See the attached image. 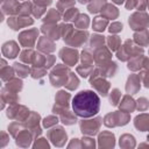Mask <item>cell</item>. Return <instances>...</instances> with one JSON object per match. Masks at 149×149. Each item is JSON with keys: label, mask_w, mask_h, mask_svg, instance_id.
<instances>
[{"label": "cell", "mask_w": 149, "mask_h": 149, "mask_svg": "<svg viewBox=\"0 0 149 149\" xmlns=\"http://www.w3.org/2000/svg\"><path fill=\"white\" fill-rule=\"evenodd\" d=\"M113 97L111 95V104L112 105H116V102H118V97L120 95L119 94V91L118 90H113Z\"/></svg>", "instance_id": "19"}, {"label": "cell", "mask_w": 149, "mask_h": 149, "mask_svg": "<svg viewBox=\"0 0 149 149\" xmlns=\"http://www.w3.org/2000/svg\"><path fill=\"white\" fill-rule=\"evenodd\" d=\"M77 14H78L77 8H71V9H69V10L64 14V20H65V21H71V20L74 19V16H76Z\"/></svg>", "instance_id": "15"}, {"label": "cell", "mask_w": 149, "mask_h": 149, "mask_svg": "<svg viewBox=\"0 0 149 149\" xmlns=\"http://www.w3.org/2000/svg\"><path fill=\"white\" fill-rule=\"evenodd\" d=\"M7 23L12 29L16 30V29H20L27 24H31L33 20L29 17H22V16H10L7 20Z\"/></svg>", "instance_id": "2"}, {"label": "cell", "mask_w": 149, "mask_h": 149, "mask_svg": "<svg viewBox=\"0 0 149 149\" xmlns=\"http://www.w3.org/2000/svg\"><path fill=\"white\" fill-rule=\"evenodd\" d=\"M114 1L118 2V3H121V2H122V0H114Z\"/></svg>", "instance_id": "21"}, {"label": "cell", "mask_w": 149, "mask_h": 149, "mask_svg": "<svg viewBox=\"0 0 149 149\" xmlns=\"http://www.w3.org/2000/svg\"><path fill=\"white\" fill-rule=\"evenodd\" d=\"M34 55L35 54L31 50H24V51H22L20 58H21V61H23L26 63H31L33 62V58H34Z\"/></svg>", "instance_id": "13"}, {"label": "cell", "mask_w": 149, "mask_h": 149, "mask_svg": "<svg viewBox=\"0 0 149 149\" xmlns=\"http://www.w3.org/2000/svg\"><path fill=\"white\" fill-rule=\"evenodd\" d=\"M36 35H37V30H35V29L26 30V31H23V33L20 34L19 41L24 47H31L34 44V42H35Z\"/></svg>", "instance_id": "4"}, {"label": "cell", "mask_w": 149, "mask_h": 149, "mask_svg": "<svg viewBox=\"0 0 149 149\" xmlns=\"http://www.w3.org/2000/svg\"><path fill=\"white\" fill-rule=\"evenodd\" d=\"M1 97H2V101H3V102L10 104V105L16 104V101H17V95H16L15 93H13L10 90H8L7 87H5V88L2 90Z\"/></svg>", "instance_id": "7"}, {"label": "cell", "mask_w": 149, "mask_h": 149, "mask_svg": "<svg viewBox=\"0 0 149 149\" xmlns=\"http://www.w3.org/2000/svg\"><path fill=\"white\" fill-rule=\"evenodd\" d=\"M19 45L14 41H8L2 44V55L7 58H14L19 54Z\"/></svg>", "instance_id": "5"}, {"label": "cell", "mask_w": 149, "mask_h": 149, "mask_svg": "<svg viewBox=\"0 0 149 149\" xmlns=\"http://www.w3.org/2000/svg\"><path fill=\"white\" fill-rule=\"evenodd\" d=\"M66 54H68V56L66 57H62L65 62H68L69 64H74L76 62H77V52L76 51H71V50H69V49H63Z\"/></svg>", "instance_id": "11"}, {"label": "cell", "mask_w": 149, "mask_h": 149, "mask_svg": "<svg viewBox=\"0 0 149 149\" xmlns=\"http://www.w3.org/2000/svg\"><path fill=\"white\" fill-rule=\"evenodd\" d=\"M29 111H27L26 107L23 106H17V105H13L10 107H8L7 109V116L8 118H12V119H20L22 120L26 115H28Z\"/></svg>", "instance_id": "3"}, {"label": "cell", "mask_w": 149, "mask_h": 149, "mask_svg": "<svg viewBox=\"0 0 149 149\" xmlns=\"http://www.w3.org/2000/svg\"><path fill=\"white\" fill-rule=\"evenodd\" d=\"M1 1H2V2H3V1H6V0H1Z\"/></svg>", "instance_id": "22"}, {"label": "cell", "mask_w": 149, "mask_h": 149, "mask_svg": "<svg viewBox=\"0 0 149 149\" xmlns=\"http://www.w3.org/2000/svg\"><path fill=\"white\" fill-rule=\"evenodd\" d=\"M108 43H109L112 50H116V49H118V45H119V38H118V36H112V37H109V38H108Z\"/></svg>", "instance_id": "16"}, {"label": "cell", "mask_w": 149, "mask_h": 149, "mask_svg": "<svg viewBox=\"0 0 149 149\" xmlns=\"http://www.w3.org/2000/svg\"><path fill=\"white\" fill-rule=\"evenodd\" d=\"M21 5L17 2V0H6L2 2V13L5 14H19Z\"/></svg>", "instance_id": "6"}, {"label": "cell", "mask_w": 149, "mask_h": 149, "mask_svg": "<svg viewBox=\"0 0 149 149\" xmlns=\"http://www.w3.org/2000/svg\"><path fill=\"white\" fill-rule=\"evenodd\" d=\"M48 44H49V41H48V42H47V44H44V45H48ZM41 45H43V38H41V40H40V47H41ZM40 49H41V50H43V51H51V49H50V48H48V47H41Z\"/></svg>", "instance_id": "20"}, {"label": "cell", "mask_w": 149, "mask_h": 149, "mask_svg": "<svg viewBox=\"0 0 149 149\" xmlns=\"http://www.w3.org/2000/svg\"><path fill=\"white\" fill-rule=\"evenodd\" d=\"M31 74H33L34 78H40V77H42V76L44 74V70H40L38 68H37V69L35 68V69H33Z\"/></svg>", "instance_id": "18"}, {"label": "cell", "mask_w": 149, "mask_h": 149, "mask_svg": "<svg viewBox=\"0 0 149 149\" xmlns=\"http://www.w3.org/2000/svg\"><path fill=\"white\" fill-rule=\"evenodd\" d=\"M6 87L8 90L13 91V92H17V91H20L22 88V81L20 79H17V78H12V79H9L7 81Z\"/></svg>", "instance_id": "8"}, {"label": "cell", "mask_w": 149, "mask_h": 149, "mask_svg": "<svg viewBox=\"0 0 149 149\" xmlns=\"http://www.w3.org/2000/svg\"><path fill=\"white\" fill-rule=\"evenodd\" d=\"M1 79L3 81H8L9 79L13 78V74H14V69L9 68V66H2L1 68Z\"/></svg>", "instance_id": "9"}, {"label": "cell", "mask_w": 149, "mask_h": 149, "mask_svg": "<svg viewBox=\"0 0 149 149\" xmlns=\"http://www.w3.org/2000/svg\"><path fill=\"white\" fill-rule=\"evenodd\" d=\"M106 24H107V20H102V17H95V20L93 22L94 29L95 30H99V31L104 30L105 27H106Z\"/></svg>", "instance_id": "12"}, {"label": "cell", "mask_w": 149, "mask_h": 149, "mask_svg": "<svg viewBox=\"0 0 149 149\" xmlns=\"http://www.w3.org/2000/svg\"><path fill=\"white\" fill-rule=\"evenodd\" d=\"M14 70L16 71V73H19L20 77H27L29 73V68L27 65H23L21 63H15L14 64Z\"/></svg>", "instance_id": "10"}, {"label": "cell", "mask_w": 149, "mask_h": 149, "mask_svg": "<svg viewBox=\"0 0 149 149\" xmlns=\"http://www.w3.org/2000/svg\"><path fill=\"white\" fill-rule=\"evenodd\" d=\"M122 29V24L121 23H113L111 24V28H109V31L111 33H116V31H120Z\"/></svg>", "instance_id": "17"}, {"label": "cell", "mask_w": 149, "mask_h": 149, "mask_svg": "<svg viewBox=\"0 0 149 149\" xmlns=\"http://www.w3.org/2000/svg\"><path fill=\"white\" fill-rule=\"evenodd\" d=\"M72 109L80 118H92L100 109V98L94 91H80L72 98Z\"/></svg>", "instance_id": "1"}, {"label": "cell", "mask_w": 149, "mask_h": 149, "mask_svg": "<svg viewBox=\"0 0 149 149\" xmlns=\"http://www.w3.org/2000/svg\"><path fill=\"white\" fill-rule=\"evenodd\" d=\"M104 3H105V0H95L92 5L88 6V9H90L91 13H95V12L102 9V5Z\"/></svg>", "instance_id": "14"}]
</instances>
